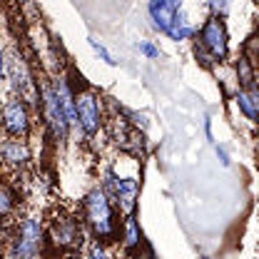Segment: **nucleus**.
<instances>
[{
  "label": "nucleus",
  "mask_w": 259,
  "mask_h": 259,
  "mask_svg": "<svg viewBox=\"0 0 259 259\" xmlns=\"http://www.w3.org/2000/svg\"><path fill=\"white\" fill-rule=\"evenodd\" d=\"M85 214H88V222L93 227L97 237H112L115 234V220H112V207H110V199L102 190H93V192L85 197Z\"/></svg>",
  "instance_id": "nucleus-1"
},
{
  "label": "nucleus",
  "mask_w": 259,
  "mask_h": 259,
  "mask_svg": "<svg viewBox=\"0 0 259 259\" xmlns=\"http://www.w3.org/2000/svg\"><path fill=\"white\" fill-rule=\"evenodd\" d=\"M75 95V115H77V125L82 127L85 135H95L100 130V105L93 90H80L72 93Z\"/></svg>",
  "instance_id": "nucleus-2"
},
{
  "label": "nucleus",
  "mask_w": 259,
  "mask_h": 259,
  "mask_svg": "<svg viewBox=\"0 0 259 259\" xmlns=\"http://www.w3.org/2000/svg\"><path fill=\"white\" fill-rule=\"evenodd\" d=\"M199 42L204 45V50H209V55H212L217 63L227 60V55H229V42H227V28L220 18H209V20L204 23L202 40H199Z\"/></svg>",
  "instance_id": "nucleus-3"
},
{
  "label": "nucleus",
  "mask_w": 259,
  "mask_h": 259,
  "mask_svg": "<svg viewBox=\"0 0 259 259\" xmlns=\"http://www.w3.org/2000/svg\"><path fill=\"white\" fill-rule=\"evenodd\" d=\"M40 237H42V229H40V222L37 220H25L20 225V232H18V239L13 244V257L15 259H30L37 254L40 249Z\"/></svg>",
  "instance_id": "nucleus-4"
},
{
  "label": "nucleus",
  "mask_w": 259,
  "mask_h": 259,
  "mask_svg": "<svg viewBox=\"0 0 259 259\" xmlns=\"http://www.w3.org/2000/svg\"><path fill=\"white\" fill-rule=\"evenodd\" d=\"M3 127L13 137H23L30 130V117H28V107L23 100H8L3 105Z\"/></svg>",
  "instance_id": "nucleus-5"
},
{
  "label": "nucleus",
  "mask_w": 259,
  "mask_h": 259,
  "mask_svg": "<svg viewBox=\"0 0 259 259\" xmlns=\"http://www.w3.org/2000/svg\"><path fill=\"white\" fill-rule=\"evenodd\" d=\"M42 97H45V120L50 122L55 137H58V140H65V137H67V130H70V122H67V117H65L58 97H55V93H53L50 88L42 90Z\"/></svg>",
  "instance_id": "nucleus-6"
},
{
  "label": "nucleus",
  "mask_w": 259,
  "mask_h": 259,
  "mask_svg": "<svg viewBox=\"0 0 259 259\" xmlns=\"http://www.w3.org/2000/svg\"><path fill=\"white\" fill-rule=\"evenodd\" d=\"M180 3L182 0H150V18L162 32H167L169 25L175 23V15L180 13Z\"/></svg>",
  "instance_id": "nucleus-7"
},
{
  "label": "nucleus",
  "mask_w": 259,
  "mask_h": 259,
  "mask_svg": "<svg viewBox=\"0 0 259 259\" xmlns=\"http://www.w3.org/2000/svg\"><path fill=\"white\" fill-rule=\"evenodd\" d=\"M53 239H55V244H60L63 249L77 247V244H82V229L75 225L72 220H58V222L53 225Z\"/></svg>",
  "instance_id": "nucleus-8"
},
{
  "label": "nucleus",
  "mask_w": 259,
  "mask_h": 259,
  "mask_svg": "<svg viewBox=\"0 0 259 259\" xmlns=\"http://www.w3.org/2000/svg\"><path fill=\"white\" fill-rule=\"evenodd\" d=\"M137 182L135 180H117L115 182V194H117V199H120V204H122V209L132 214L135 212V199H137Z\"/></svg>",
  "instance_id": "nucleus-9"
},
{
  "label": "nucleus",
  "mask_w": 259,
  "mask_h": 259,
  "mask_svg": "<svg viewBox=\"0 0 259 259\" xmlns=\"http://www.w3.org/2000/svg\"><path fill=\"white\" fill-rule=\"evenodd\" d=\"M0 152H3V160L15 164V167H20V164L28 162V147H25L20 140H8V142H3V145H0Z\"/></svg>",
  "instance_id": "nucleus-10"
},
{
  "label": "nucleus",
  "mask_w": 259,
  "mask_h": 259,
  "mask_svg": "<svg viewBox=\"0 0 259 259\" xmlns=\"http://www.w3.org/2000/svg\"><path fill=\"white\" fill-rule=\"evenodd\" d=\"M237 105L239 110L247 115V120H257L259 117V93L257 90H239L237 93Z\"/></svg>",
  "instance_id": "nucleus-11"
},
{
  "label": "nucleus",
  "mask_w": 259,
  "mask_h": 259,
  "mask_svg": "<svg viewBox=\"0 0 259 259\" xmlns=\"http://www.w3.org/2000/svg\"><path fill=\"white\" fill-rule=\"evenodd\" d=\"M192 25L185 20V15L182 13H177L175 15V23L169 25V30H167V35L172 37V40H187V37H192Z\"/></svg>",
  "instance_id": "nucleus-12"
},
{
  "label": "nucleus",
  "mask_w": 259,
  "mask_h": 259,
  "mask_svg": "<svg viewBox=\"0 0 259 259\" xmlns=\"http://www.w3.org/2000/svg\"><path fill=\"white\" fill-rule=\"evenodd\" d=\"M137 244H140V227H137L135 214H127V220H125V247L132 252Z\"/></svg>",
  "instance_id": "nucleus-13"
},
{
  "label": "nucleus",
  "mask_w": 259,
  "mask_h": 259,
  "mask_svg": "<svg viewBox=\"0 0 259 259\" xmlns=\"http://www.w3.org/2000/svg\"><path fill=\"white\" fill-rule=\"evenodd\" d=\"M237 75H239V82L244 85V90H257V85H254V75H252V67H249V58H239Z\"/></svg>",
  "instance_id": "nucleus-14"
},
{
  "label": "nucleus",
  "mask_w": 259,
  "mask_h": 259,
  "mask_svg": "<svg viewBox=\"0 0 259 259\" xmlns=\"http://www.w3.org/2000/svg\"><path fill=\"white\" fill-rule=\"evenodd\" d=\"M207 3H209L212 18H225L229 13V0H207Z\"/></svg>",
  "instance_id": "nucleus-15"
},
{
  "label": "nucleus",
  "mask_w": 259,
  "mask_h": 259,
  "mask_svg": "<svg viewBox=\"0 0 259 259\" xmlns=\"http://www.w3.org/2000/svg\"><path fill=\"white\" fill-rule=\"evenodd\" d=\"M194 58H197L199 63L204 65L207 70L212 67V60H214L212 55H207V50H204V45H202V42H194Z\"/></svg>",
  "instance_id": "nucleus-16"
},
{
  "label": "nucleus",
  "mask_w": 259,
  "mask_h": 259,
  "mask_svg": "<svg viewBox=\"0 0 259 259\" xmlns=\"http://www.w3.org/2000/svg\"><path fill=\"white\" fill-rule=\"evenodd\" d=\"M10 209H13V194L8 192L5 187H0V217L8 214Z\"/></svg>",
  "instance_id": "nucleus-17"
},
{
  "label": "nucleus",
  "mask_w": 259,
  "mask_h": 259,
  "mask_svg": "<svg viewBox=\"0 0 259 259\" xmlns=\"http://www.w3.org/2000/svg\"><path fill=\"white\" fill-rule=\"evenodd\" d=\"M90 45H93V50H95L97 55H100V58H102V60H105L107 65H115V60H112V55H110V53H107V50H105V48H102V45H100L97 40H90Z\"/></svg>",
  "instance_id": "nucleus-18"
},
{
  "label": "nucleus",
  "mask_w": 259,
  "mask_h": 259,
  "mask_svg": "<svg viewBox=\"0 0 259 259\" xmlns=\"http://www.w3.org/2000/svg\"><path fill=\"white\" fill-rule=\"evenodd\" d=\"M140 50H142L147 58H157V55H160V50H157L155 45H150V42H142V45H140Z\"/></svg>",
  "instance_id": "nucleus-19"
},
{
  "label": "nucleus",
  "mask_w": 259,
  "mask_h": 259,
  "mask_svg": "<svg viewBox=\"0 0 259 259\" xmlns=\"http://www.w3.org/2000/svg\"><path fill=\"white\" fill-rule=\"evenodd\" d=\"M88 259H107V254H105V249H102L100 244H93V249H90Z\"/></svg>",
  "instance_id": "nucleus-20"
},
{
  "label": "nucleus",
  "mask_w": 259,
  "mask_h": 259,
  "mask_svg": "<svg viewBox=\"0 0 259 259\" xmlns=\"http://www.w3.org/2000/svg\"><path fill=\"white\" fill-rule=\"evenodd\" d=\"M5 80V55H3V48H0V82Z\"/></svg>",
  "instance_id": "nucleus-21"
},
{
  "label": "nucleus",
  "mask_w": 259,
  "mask_h": 259,
  "mask_svg": "<svg viewBox=\"0 0 259 259\" xmlns=\"http://www.w3.org/2000/svg\"><path fill=\"white\" fill-rule=\"evenodd\" d=\"M202 259H209V257H202Z\"/></svg>",
  "instance_id": "nucleus-22"
},
{
  "label": "nucleus",
  "mask_w": 259,
  "mask_h": 259,
  "mask_svg": "<svg viewBox=\"0 0 259 259\" xmlns=\"http://www.w3.org/2000/svg\"><path fill=\"white\" fill-rule=\"evenodd\" d=\"M30 259H35V257H30Z\"/></svg>",
  "instance_id": "nucleus-23"
}]
</instances>
